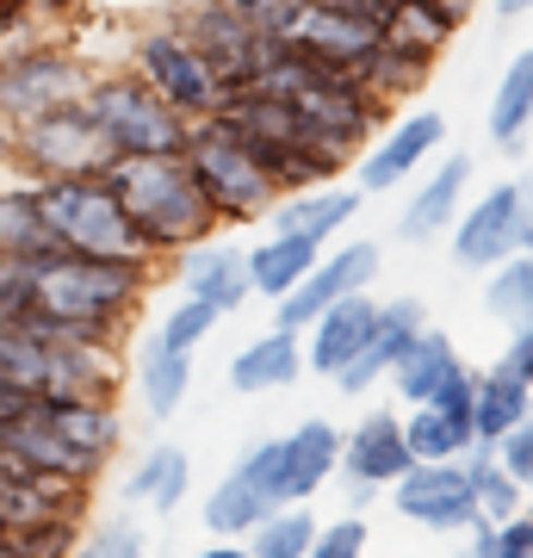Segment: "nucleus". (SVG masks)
<instances>
[{
  "instance_id": "f257e3e1",
  "label": "nucleus",
  "mask_w": 533,
  "mask_h": 558,
  "mask_svg": "<svg viewBox=\"0 0 533 558\" xmlns=\"http://www.w3.org/2000/svg\"><path fill=\"white\" fill-rule=\"evenodd\" d=\"M156 267H131V260H87V255H57L32 279V304L20 311V329L38 336H81V341H119L137 317L143 292H149Z\"/></svg>"
},
{
  "instance_id": "f03ea898",
  "label": "nucleus",
  "mask_w": 533,
  "mask_h": 558,
  "mask_svg": "<svg viewBox=\"0 0 533 558\" xmlns=\"http://www.w3.org/2000/svg\"><path fill=\"white\" fill-rule=\"evenodd\" d=\"M106 180H112L119 205L131 211L137 236L149 242V255H156L161 267H168L180 248L218 236V211L205 205L186 156H119L106 168Z\"/></svg>"
},
{
  "instance_id": "7ed1b4c3",
  "label": "nucleus",
  "mask_w": 533,
  "mask_h": 558,
  "mask_svg": "<svg viewBox=\"0 0 533 558\" xmlns=\"http://www.w3.org/2000/svg\"><path fill=\"white\" fill-rule=\"evenodd\" d=\"M38 211L50 223L57 248L87 260H131V267H161L149 242L137 236L131 211L119 205L106 174H75V180H38Z\"/></svg>"
},
{
  "instance_id": "20e7f679",
  "label": "nucleus",
  "mask_w": 533,
  "mask_h": 558,
  "mask_svg": "<svg viewBox=\"0 0 533 558\" xmlns=\"http://www.w3.org/2000/svg\"><path fill=\"white\" fill-rule=\"evenodd\" d=\"M81 106L94 112V124L106 131L112 156H180L186 137H193V119H180L174 106L161 100L156 87L131 69V62H112V69H94Z\"/></svg>"
},
{
  "instance_id": "39448f33",
  "label": "nucleus",
  "mask_w": 533,
  "mask_h": 558,
  "mask_svg": "<svg viewBox=\"0 0 533 558\" xmlns=\"http://www.w3.org/2000/svg\"><path fill=\"white\" fill-rule=\"evenodd\" d=\"M180 156L193 168L205 205L218 211V223H249V218H267L274 211V199H279L274 174L242 149V137L223 119H198Z\"/></svg>"
},
{
  "instance_id": "423d86ee",
  "label": "nucleus",
  "mask_w": 533,
  "mask_h": 558,
  "mask_svg": "<svg viewBox=\"0 0 533 558\" xmlns=\"http://www.w3.org/2000/svg\"><path fill=\"white\" fill-rule=\"evenodd\" d=\"M124 62L137 69L149 87H156L161 100L174 106L180 119H211L223 100L218 75L198 62V50L186 44V32H180V20H156V25H137L131 32V50H124Z\"/></svg>"
},
{
  "instance_id": "0eeeda50",
  "label": "nucleus",
  "mask_w": 533,
  "mask_h": 558,
  "mask_svg": "<svg viewBox=\"0 0 533 558\" xmlns=\"http://www.w3.org/2000/svg\"><path fill=\"white\" fill-rule=\"evenodd\" d=\"M112 161H119V156H112V143H106V131L94 124V112H87L81 100L20 124V168H25L32 180L106 174Z\"/></svg>"
},
{
  "instance_id": "6e6552de",
  "label": "nucleus",
  "mask_w": 533,
  "mask_h": 558,
  "mask_svg": "<svg viewBox=\"0 0 533 558\" xmlns=\"http://www.w3.org/2000/svg\"><path fill=\"white\" fill-rule=\"evenodd\" d=\"M87 81H94V62L81 57V44H44V50L0 69V112L13 124L44 119L57 106H75L87 94Z\"/></svg>"
},
{
  "instance_id": "1a4fd4ad",
  "label": "nucleus",
  "mask_w": 533,
  "mask_h": 558,
  "mask_svg": "<svg viewBox=\"0 0 533 558\" xmlns=\"http://www.w3.org/2000/svg\"><path fill=\"white\" fill-rule=\"evenodd\" d=\"M373 274H378V242H341L329 260H316L311 274L298 279L292 292L279 299V317H274V329H292V336H304L323 311L336 299H354V292H366L373 286Z\"/></svg>"
},
{
  "instance_id": "9d476101",
  "label": "nucleus",
  "mask_w": 533,
  "mask_h": 558,
  "mask_svg": "<svg viewBox=\"0 0 533 558\" xmlns=\"http://www.w3.org/2000/svg\"><path fill=\"white\" fill-rule=\"evenodd\" d=\"M180 32H186V44L198 50V62L218 75L223 94H242V87L261 75L267 38H261L249 20H237L230 7H186V13H180Z\"/></svg>"
},
{
  "instance_id": "9b49d317",
  "label": "nucleus",
  "mask_w": 533,
  "mask_h": 558,
  "mask_svg": "<svg viewBox=\"0 0 533 558\" xmlns=\"http://www.w3.org/2000/svg\"><path fill=\"white\" fill-rule=\"evenodd\" d=\"M391 502L403 521H422V527H472L477 521V497H472V478H465V459H422L410 465L403 478L391 484Z\"/></svg>"
},
{
  "instance_id": "f8f14e48",
  "label": "nucleus",
  "mask_w": 533,
  "mask_h": 558,
  "mask_svg": "<svg viewBox=\"0 0 533 558\" xmlns=\"http://www.w3.org/2000/svg\"><path fill=\"white\" fill-rule=\"evenodd\" d=\"M410 440H403V416L397 410H366V416L341 435V465L348 484H354V497H373L378 484H397L410 472Z\"/></svg>"
},
{
  "instance_id": "ddd939ff",
  "label": "nucleus",
  "mask_w": 533,
  "mask_h": 558,
  "mask_svg": "<svg viewBox=\"0 0 533 558\" xmlns=\"http://www.w3.org/2000/svg\"><path fill=\"white\" fill-rule=\"evenodd\" d=\"M521 211H528L521 186L502 180V186H490L465 218H453V255H459V267H472V274H477V267L509 260L514 248H521Z\"/></svg>"
},
{
  "instance_id": "4468645a",
  "label": "nucleus",
  "mask_w": 533,
  "mask_h": 558,
  "mask_svg": "<svg viewBox=\"0 0 533 558\" xmlns=\"http://www.w3.org/2000/svg\"><path fill=\"white\" fill-rule=\"evenodd\" d=\"M174 279H180V299L211 304L218 317H237L242 299H249V248L237 242H193L174 255Z\"/></svg>"
},
{
  "instance_id": "2eb2a0df",
  "label": "nucleus",
  "mask_w": 533,
  "mask_h": 558,
  "mask_svg": "<svg viewBox=\"0 0 533 558\" xmlns=\"http://www.w3.org/2000/svg\"><path fill=\"white\" fill-rule=\"evenodd\" d=\"M440 137H447V119H440L435 106H428V112H403V119L366 149V161H360V193H391L397 180L415 174L422 161L435 156Z\"/></svg>"
},
{
  "instance_id": "dca6fc26",
  "label": "nucleus",
  "mask_w": 533,
  "mask_h": 558,
  "mask_svg": "<svg viewBox=\"0 0 533 558\" xmlns=\"http://www.w3.org/2000/svg\"><path fill=\"white\" fill-rule=\"evenodd\" d=\"M428 329V311L415 299H391V304H378V317H373V336H366V348H360L348 366L336 373V385L348 391V398H366L378 385V373H391L397 360H403V348H410L415 336Z\"/></svg>"
},
{
  "instance_id": "f3484780",
  "label": "nucleus",
  "mask_w": 533,
  "mask_h": 558,
  "mask_svg": "<svg viewBox=\"0 0 533 558\" xmlns=\"http://www.w3.org/2000/svg\"><path fill=\"white\" fill-rule=\"evenodd\" d=\"M38 416L57 428V440L94 472V478L106 472V459L119 453V435H124L119 403H106V398H38Z\"/></svg>"
},
{
  "instance_id": "a211bd4d",
  "label": "nucleus",
  "mask_w": 533,
  "mask_h": 558,
  "mask_svg": "<svg viewBox=\"0 0 533 558\" xmlns=\"http://www.w3.org/2000/svg\"><path fill=\"white\" fill-rule=\"evenodd\" d=\"M373 317H378V299L354 292V299H336L323 317L304 329V373H323V379H336L341 366L366 348L373 336Z\"/></svg>"
},
{
  "instance_id": "6ab92c4d",
  "label": "nucleus",
  "mask_w": 533,
  "mask_h": 558,
  "mask_svg": "<svg viewBox=\"0 0 533 558\" xmlns=\"http://www.w3.org/2000/svg\"><path fill=\"white\" fill-rule=\"evenodd\" d=\"M360 205V186H311V193H279L274 211H267V236H311V242H329L341 223L354 218Z\"/></svg>"
},
{
  "instance_id": "aec40b11",
  "label": "nucleus",
  "mask_w": 533,
  "mask_h": 558,
  "mask_svg": "<svg viewBox=\"0 0 533 558\" xmlns=\"http://www.w3.org/2000/svg\"><path fill=\"white\" fill-rule=\"evenodd\" d=\"M385 38L373 20H354V13H323V7H304L298 25L286 32V44H298L304 57L336 62V69H360V57Z\"/></svg>"
},
{
  "instance_id": "412c9836",
  "label": "nucleus",
  "mask_w": 533,
  "mask_h": 558,
  "mask_svg": "<svg viewBox=\"0 0 533 558\" xmlns=\"http://www.w3.org/2000/svg\"><path fill=\"white\" fill-rule=\"evenodd\" d=\"M0 255H20V260L57 255V236H50V223L38 211V180L25 168L0 174Z\"/></svg>"
},
{
  "instance_id": "4be33fe9",
  "label": "nucleus",
  "mask_w": 533,
  "mask_h": 558,
  "mask_svg": "<svg viewBox=\"0 0 533 558\" xmlns=\"http://www.w3.org/2000/svg\"><path fill=\"white\" fill-rule=\"evenodd\" d=\"M304 373V336L292 329H267L230 360V391L242 398H261V391H279V385H292Z\"/></svg>"
},
{
  "instance_id": "5701e85b",
  "label": "nucleus",
  "mask_w": 533,
  "mask_h": 558,
  "mask_svg": "<svg viewBox=\"0 0 533 558\" xmlns=\"http://www.w3.org/2000/svg\"><path fill=\"white\" fill-rule=\"evenodd\" d=\"M286 440V502H304L316 497L323 484H329V472L341 465V428L336 422H298L292 435H279Z\"/></svg>"
},
{
  "instance_id": "b1692460",
  "label": "nucleus",
  "mask_w": 533,
  "mask_h": 558,
  "mask_svg": "<svg viewBox=\"0 0 533 558\" xmlns=\"http://www.w3.org/2000/svg\"><path fill=\"white\" fill-rule=\"evenodd\" d=\"M465 180H472V161L447 156L435 174L415 186V199H410V211H403V223H397V236L403 242H428V236H440V230H453L459 199H465Z\"/></svg>"
},
{
  "instance_id": "393cba45",
  "label": "nucleus",
  "mask_w": 533,
  "mask_h": 558,
  "mask_svg": "<svg viewBox=\"0 0 533 558\" xmlns=\"http://www.w3.org/2000/svg\"><path fill=\"white\" fill-rule=\"evenodd\" d=\"M131 385H137L149 416H174L180 403H186V391H193V354L149 336L137 348V360H131Z\"/></svg>"
},
{
  "instance_id": "a878e982",
  "label": "nucleus",
  "mask_w": 533,
  "mask_h": 558,
  "mask_svg": "<svg viewBox=\"0 0 533 558\" xmlns=\"http://www.w3.org/2000/svg\"><path fill=\"white\" fill-rule=\"evenodd\" d=\"M453 373H465L453 336H447V329H422V336L403 348V360L391 366V385H397L403 403H435V391L453 379Z\"/></svg>"
},
{
  "instance_id": "bb28decb",
  "label": "nucleus",
  "mask_w": 533,
  "mask_h": 558,
  "mask_svg": "<svg viewBox=\"0 0 533 558\" xmlns=\"http://www.w3.org/2000/svg\"><path fill=\"white\" fill-rule=\"evenodd\" d=\"M528 410H533L528 379H514L509 366L477 373V385H472V435L484 440V447H496L514 422H528Z\"/></svg>"
},
{
  "instance_id": "cd10ccee",
  "label": "nucleus",
  "mask_w": 533,
  "mask_h": 558,
  "mask_svg": "<svg viewBox=\"0 0 533 558\" xmlns=\"http://www.w3.org/2000/svg\"><path fill=\"white\" fill-rule=\"evenodd\" d=\"M316 260H323V242L311 236H267L261 248H249V292H261V299H286L298 279L311 274Z\"/></svg>"
},
{
  "instance_id": "c85d7f7f",
  "label": "nucleus",
  "mask_w": 533,
  "mask_h": 558,
  "mask_svg": "<svg viewBox=\"0 0 533 558\" xmlns=\"http://www.w3.org/2000/svg\"><path fill=\"white\" fill-rule=\"evenodd\" d=\"M459 25H465V13L447 7V0H391L378 32L397 38V44H415V50H428V57H440V50L459 38Z\"/></svg>"
},
{
  "instance_id": "c756f323",
  "label": "nucleus",
  "mask_w": 533,
  "mask_h": 558,
  "mask_svg": "<svg viewBox=\"0 0 533 558\" xmlns=\"http://www.w3.org/2000/svg\"><path fill=\"white\" fill-rule=\"evenodd\" d=\"M428 69H435V57L428 50H415V44H397V38H378L366 57H360V69L354 75L373 87L378 100L391 106V100H403V94H415L422 81H428Z\"/></svg>"
},
{
  "instance_id": "7c9ffc66",
  "label": "nucleus",
  "mask_w": 533,
  "mask_h": 558,
  "mask_svg": "<svg viewBox=\"0 0 533 558\" xmlns=\"http://www.w3.org/2000/svg\"><path fill=\"white\" fill-rule=\"evenodd\" d=\"M186 453L180 447H149V453L124 472V502H143V509H156V515H168V509H180V497H186Z\"/></svg>"
},
{
  "instance_id": "2f4dec72",
  "label": "nucleus",
  "mask_w": 533,
  "mask_h": 558,
  "mask_svg": "<svg viewBox=\"0 0 533 558\" xmlns=\"http://www.w3.org/2000/svg\"><path fill=\"white\" fill-rule=\"evenodd\" d=\"M279 502L261 490L255 478H242V472H223L218 484H211V497H205V527L218 539H237V534H249L255 521H267Z\"/></svg>"
},
{
  "instance_id": "473e14b6",
  "label": "nucleus",
  "mask_w": 533,
  "mask_h": 558,
  "mask_svg": "<svg viewBox=\"0 0 533 558\" xmlns=\"http://www.w3.org/2000/svg\"><path fill=\"white\" fill-rule=\"evenodd\" d=\"M533 124V44L509 62V75L496 81V100H490V143L496 149H521Z\"/></svg>"
},
{
  "instance_id": "72a5a7b5",
  "label": "nucleus",
  "mask_w": 533,
  "mask_h": 558,
  "mask_svg": "<svg viewBox=\"0 0 533 558\" xmlns=\"http://www.w3.org/2000/svg\"><path fill=\"white\" fill-rule=\"evenodd\" d=\"M465 478H472V497H477V515L484 521H509L521 515V484L502 472V459H496V447H484V440H472L465 447Z\"/></svg>"
},
{
  "instance_id": "f704fd0d",
  "label": "nucleus",
  "mask_w": 533,
  "mask_h": 558,
  "mask_svg": "<svg viewBox=\"0 0 533 558\" xmlns=\"http://www.w3.org/2000/svg\"><path fill=\"white\" fill-rule=\"evenodd\" d=\"M316 539V515L311 509H298V502H279L267 521L249 527V553L255 558H304Z\"/></svg>"
},
{
  "instance_id": "c9c22d12",
  "label": "nucleus",
  "mask_w": 533,
  "mask_h": 558,
  "mask_svg": "<svg viewBox=\"0 0 533 558\" xmlns=\"http://www.w3.org/2000/svg\"><path fill=\"white\" fill-rule=\"evenodd\" d=\"M484 304H490V317H502L509 329L533 323V255L528 248H514L509 260H496L490 286H484Z\"/></svg>"
},
{
  "instance_id": "e433bc0d",
  "label": "nucleus",
  "mask_w": 533,
  "mask_h": 558,
  "mask_svg": "<svg viewBox=\"0 0 533 558\" xmlns=\"http://www.w3.org/2000/svg\"><path fill=\"white\" fill-rule=\"evenodd\" d=\"M403 440H410V459H459L472 447V428H459L453 416H440L435 403H410V416H403Z\"/></svg>"
},
{
  "instance_id": "4c0bfd02",
  "label": "nucleus",
  "mask_w": 533,
  "mask_h": 558,
  "mask_svg": "<svg viewBox=\"0 0 533 558\" xmlns=\"http://www.w3.org/2000/svg\"><path fill=\"white\" fill-rule=\"evenodd\" d=\"M69 558H149V546H143L137 521L119 515V521H94V527L75 539V553Z\"/></svg>"
},
{
  "instance_id": "58836bf2",
  "label": "nucleus",
  "mask_w": 533,
  "mask_h": 558,
  "mask_svg": "<svg viewBox=\"0 0 533 558\" xmlns=\"http://www.w3.org/2000/svg\"><path fill=\"white\" fill-rule=\"evenodd\" d=\"M7 534H13V546H20L25 558H69L75 539H81V521L50 515V521H20V527H7Z\"/></svg>"
},
{
  "instance_id": "ea45409f",
  "label": "nucleus",
  "mask_w": 533,
  "mask_h": 558,
  "mask_svg": "<svg viewBox=\"0 0 533 558\" xmlns=\"http://www.w3.org/2000/svg\"><path fill=\"white\" fill-rule=\"evenodd\" d=\"M211 329H218V311H211V304H198V299H180L174 311L161 317L156 341H168V348H186V354H193V348H198L205 336H211Z\"/></svg>"
},
{
  "instance_id": "a19ab883",
  "label": "nucleus",
  "mask_w": 533,
  "mask_h": 558,
  "mask_svg": "<svg viewBox=\"0 0 533 558\" xmlns=\"http://www.w3.org/2000/svg\"><path fill=\"white\" fill-rule=\"evenodd\" d=\"M242 478H255L274 502H286V440H255L249 453L237 459Z\"/></svg>"
},
{
  "instance_id": "79ce46f5",
  "label": "nucleus",
  "mask_w": 533,
  "mask_h": 558,
  "mask_svg": "<svg viewBox=\"0 0 533 558\" xmlns=\"http://www.w3.org/2000/svg\"><path fill=\"white\" fill-rule=\"evenodd\" d=\"M304 558H366V521L341 515V521H329V527H316Z\"/></svg>"
},
{
  "instance_id": "37998d69",
  "label": "nucleus",
  "mask_w": 533,
  "mask_h": 558,
  "mask_svg": "<svg viewBox=\"0 0 533 558\" xmlns=\"http://www.w3.org/2000/svg\"><path fill=\"white\" fill-rule=\"evenodd\" d=\"M496 459H502V472H509L521 490H533V410H528V422H514L509 435L496 440Z\"/></svg>"
},
{
  "instance_id": "c03bdc74",
  "label": "nucleus",
  "mask_w": 533,
  "mask_h": 558,
  "mask_svg": "<svg viewBox=\"0 0 533 558\" xmlns=\"http://www.w3.org/2000/svg\"><path fill=\"white\" fill-rule=\"evenodd\" d=\"M472 385H477V373H453V379L435 391V410H440V416H453L459 428H472Z\"/></svg>"
},
{
  "instance_id": "a18cd8bd",
  "label": "nucleus",
  "mask_w": 533,
  "mask_h": 558,
  "mask_svg": "<svg viewBox=\"0 0 533 558\" xmlns=\"http://www.w3.org/2000/svg\"><path fill=\"white\" fill-rule=\"evenodd\" d=\"M490 558H533V515H509V521H496Z\"/></svg>"
},
{
  "instance_id": "49530a36",
  "label": "nucleus",
  "mask_w": 533,
  "mask_h": 558,
  "mask_svg": "<svg viewBox=\"0 0 533 558\" xmlns=\"http://www.w3.org/2000/svg\"><path fill=\"white\" fill-rule=\"evenodd\" d=\"M304 7H323V13H354V20L385 25V7H391V0H304Z\"/></svg>"
},
{
  "instance_id": "de8ad7c7",
  "label": "nucleus",
  "mask_w": 533,
  "mask_h": 558,
  "mask_svg": "<svg viewBox=\"0 0 533 558\" xmlns=\"http://www.w3.org/2000/svg\"><path fill=\"white\" fill-rule=\"evenodd\" d=\"M193 558H255V553L237 546V539H218V546H205V553H193Z\"/></svg>"
},
{
  "instance_id": "09e8293b",
  "label": "nucleus",
  "mask_w": 533,
  "mask_h": 558,
  "mask_svg": "<svg viewBox=\"0 0 533 558\" xmlns=\"http://www.w3.org/2000/svg\"><path fill=\"white\" fill-rule=\"evenodd\" d=\"M521 199H528V211H521V248L533 255V180L521 186Z\"/></svg>"
},
{
  "instance_id": "8fccbe9b",
  "label": "nucleus",
  "mask_w": 533,
  "mask_h": 558,
  "mask_svg": "<svg viewBox=\"0 0 533 558\" xmlns=\"http://www.w3.org/2000/svg\"><path fill=\"white\" fill-rule=\"evenodd\" d=\"M496 13L502 20H521V13H533V0H496Z\"/></svg>"
},
{
  "instance_id": "3c124183",
  "label": "nucleus",
  "mask_w": 533,
  "mask_h": 558,
  "mask_svg": "<svg viewBox=\"0 0 533 558\" xmlns=\"http://www.w3.org/2000/svg\"><path fill=\"white\" fill-rule=\"evenodd\" d=\"M0 558H25L20 546H13V534H7V527H0Z\"/></svg>"
},
{
  "instance_id": "603ef678",
  "label": "nucleus",
  "mask_w": 533,
  "mask_h": 558,
  "mask_svg": "<svg viewBox=\"0 0 533 558\" xmlns=\"http://www.w3.org/2000/svg\"><path fill=\"white\" fill-rule=\"evenodd\" d=\"M459 558H490V553H484V546H477V539H472V553H459Z\"/></svg>"
},
{
  "instance_id": "864d4df0",
  "label": "nucleus",
  "mask_w": 533,
  "mask_h": 558,
  "mask_svg": "<svg viewBox=\"0 0 533 558\" xmlns=\"http://www.w3.org/2000/svg\"><path fill=\"white\" fill-rule=\"evenodd\" d=\"M447 7H459V13H472V0H447Z\"/></svg>"
}]
</instances>
